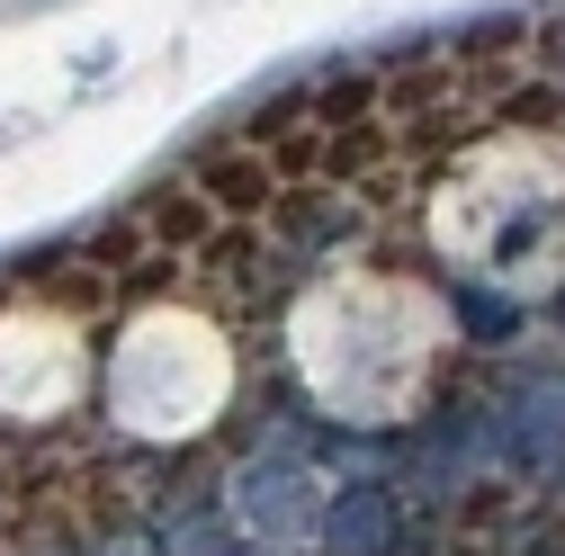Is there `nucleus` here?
Here are the masks:
<instances>
[{"mask_svg":"<svg viewBox=\"0 0 565 556\" xmlns=\"http://www.w3.org/2000/svg\"><path fill=\"white\" fill-rule=\"evenodd\" d=\"M297 360H306V386L323 413H341V423H404L449 377V323L422 297H404L395 278H369V288L323 297L297 323Z\"/></svg>","mask_w":565,"mask_h":556,"instance_id":"obj_1","label":"nucleus"},{"mask_svg":"<svg viewBox=\"0 0 565 556\" xmlns=\"http://www.w3.org/2000/svg\"><path fill=\"white\" fill-rule=\"evenodd\" d=\"M243 386V351L216 314H189L171 297H135L117 341L99 351V413L145 440V449H180L198 440Z\"/></svg>","mask_w":565,"mask_h":556,"instance_id":"obj_2","label":"nucleus"},{"mask_svg":"<svg viewBox=\"0 0 565 556\" xmlns=\"http://www.w3.org/2000/svg\"><path fill=\"white\" fill-rule=\"evenodd\" d=\"M90 386H99L90 314H82L73 297H54L45 278H19V288L0 297V423L45 431V423H63Z\"/></svg>","mask_w":565,"mask_h":556,"instance_id":"obj_3","label":"nucleus"}]
</instances>
